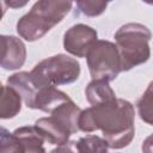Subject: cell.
<instances>
[{"label":"cell","mask_w":153,"mask_h":153,"mask_svg":"<svg viewBox=\"0 0 153 153\" xmlns=\"http://www.w3.org/2000/svg\"><path fill=\"white\" fill-rule=\"evenodd\" d=\"M135 111L130 102L115 98L81 111L79 130L92 133L100 130L103 139L112 149L127 147L135 135Z\"/></svg>","instance_id":"cell-1"},{"label":"cell","mask_w":153,"mask_h":153,"mask_svg":"<svg viewBox=\"0 0 153 153\" xmlns=\"http://www.w3.org/2000/svg\"><path fill=\"white\" fill-rule=\"evenodd\" d=\"M72 1L41 0L17 23V32L27 42L41 39L72 10Z\"/></svg>","instance_id":"cell-2"},{"label":"cell","mask_w":153,"mask_h":153,"mask_svg":"<svg viewBox=\"0 0 153 153\" xmlns=\"http://www.w3.org/2000/svg\"><path fill=\"white\" fill-rule=\"evenodd\" d=\"M149 29L140 23H128L122 25L115 33L116 47L121 57L122 72L148 61L151 56Z\"/></svg>","instance_id":"cell-3"},{"label":"cell","mask_w":153,"mask_h":153,"mask_svg":"<svg viewBox=\"0 0 153 153\" xmlns=\"http://www.w3.org/2000/svg\"><path fill=\"white\" fill-rule=\"evenodd\" d=\"M39 86H59L72 84L80 75V63L76 59L57 54L38 62L30 72Z\"/></svg>","instance_id":"cell-4"},{"label":"cell","mask_w":153,"mask_h":153,"mask_svg":"<svg viewBox=\"0 0 153 153\" xmlns=\"http://www.w3.org/2000/svg\"><path fill=\"white\" fill-rule=\"evenodd\" d=\"M86 61L92 80L112 81L122 72L117 47L110 41L98 39L90 48Z\"/></svg>","instance_id":"cell-5"},{"label":"cell","mask_w":153,"mask_h":153,"mask_svg":"<svg viewBox=\"0 0 153 153\" xmlns=\"http://www.w3.org/2000/svg\"><path fill=\"white\" fill-rule=\"evenodd\" d=\"M97 31L86 24H75L63 35V48L76 57H86L90 48L98 41Z\"/></svg>","instance_id":"cell-6"},{"label":"cell","mask_w":153,"mask_h":153,"mask_svg":"<svg viewBox=\"0 0 153 153\" xmlns=\"http://www.w3.org/2000/svg\"><path fill=\"white\" fill-rule=\"evenodd\" d=\"M1 67L6 71L19 69L26 60V47L16 37L2 35L1 37Z\"/></svg>","instance_id":"cell-7"},{"label":"cell","mask_w":153,"mask_h":153,"mask_svg":"<svg viewBox=\"0 0 153 153\" xmlns=\"http://www.w3.org/2000/svg\"><path fill=\"white\" fill-rule=\"evenodd\" d=\"M33 127L41 134L44 141H47L50 145H63L68 142L69 136L72 135L69 128L54 116L38 118L35 122Z\"/></svg>","instance_id":"cell-8"},{"label":"cell","mask_w":153,"mask_h":153,"mask_svg":"<svg viewBox=\"0 0 153 153\" xmlns=\"http://www.w3.org/2000/svg\"><path fill=\"white\" fill-rule=\"evenodd\" d=\"M13 134L18 141V153H47L44 148V139L35 127H20L17 128Z\"/></svg>","instance_id":"cell-9"},{"label":"cell","mask_w":153,"mask_h":153,"mask_svg":"<svg viewBox=\"0 0 153 153\" xmlns=\"http://www.w3.org/2000/svg\"><path fill=\"white\" fill-rule=\"evenodd\" d=\"M22 96L11 86H1V100H0V117L8 120L16 117L22 109Z\"/></svg>","instance_id":"cell-10"},{"label":"cell","mask_w":153,"mask_h":153,"mask_svg":"<svg viewBox=\"0 0 153 153\" xmlns=\"http://www.w3.org/2000/svg\"><path fill=\"white\" fill-rule=\"evenodd\" d=\"M85 96L91 106L103 104L117 98L114 90L109 85V81L105 80H92L88 82L85 88Z\"/></svg>","instance_id":"cell-11"},{"label":"cell","mask_w":153,"mask_h":153,"mask_svg":"<svg viewBox=\"0 0 153 153\" xmlns=\"http://www.w3.org/2000/svg\"><path fill=\"white\" fill-rule=\"evenodd\" d=\"M136 106L140 118L145 123L153 126V80L148 84L146 91L137 100Z\"/></svg>","instance_id":"cell-12"},{"label":"cell","mask_w":153,"mask_h":153,"mask_svg":"<svg viewBox=\"0 0 153 153\" xmlns=\"http://www.w3.org/2000/svg\"><path fill=\"white\" fill-rule=\"evenodd\" d=\"M80 153H108L109 145L105 139L97 135H86L78 140Z\"/></svg>","instance_id":"cell-13"},{"label":"cell","mask_w":153,"mask_h":153,"mask_svg":"<svg viewBox=\"0 0 153 153\" xmlns=\"http://www.w3.org/2000/svg\"><path fill=\"white\" fill-rule=\"evenodd\" d=\"M108 6V2L104 1H78L76 7L80 13L87 17H97L102 14Z\"/></svg>","instance_id":"cell-14"},{"label":"cell","mask_w":153,"mask_h":153,"mask_svg":"<svg viewBox=\"0 0 153 153\" xmlns=\"http://www.w3.org/2000/svg\"><path fill=\"white\" fill-rule=\"evenodd\" d=\"M1 149L0 153H18V141L13 133L1 127Z\"/></svg>","instance_id":"cell-15"},{"label":"cell","mask_w":153,"mask_h":153,"mask_svg":"<svg viewBox=\"0 0 153 153\" xmlns=\"http://www.w3.org/2000/svg\"><path fill=\"white\" fill-rule=\"evenodd\" d=\"M49 153H80V151H79L78 141H68L63 145L57 146Z\"/></svg>","instance_id":"cell-16"},{"label":"cell","mask_w":153,"mask_h":153,"mask_svg":"<svg viewBox=\"0 0 153 153\" xmlns=\"http://www.w3.org/2000/svg\"><path fill=\"white\" fill-rule=\"evenodd\" d=\"M141 151L142 153H153V134L148 135L143 140L141 145Z\"/></svg>","instance_id":"cell-17"},{"label":"cell","mask_w":153,"mask_h":153,"mask_svg":"<svg viewBox=\"0 0 153 153\" xmlns=\"http://www.w3.org/2000/svg\"><path fill=\"white\" fill-rule=\"evenodd\" d=\"M10 7H13V8H17V7H23L26 5V1H23V2H18V1H10V2H6Z\"/></svg>","instance_id":"cell-18"}]
</instances>
